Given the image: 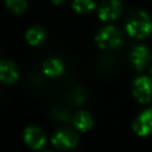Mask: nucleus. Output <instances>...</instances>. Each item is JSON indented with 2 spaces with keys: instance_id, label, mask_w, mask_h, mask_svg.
Instances as JSON below:
<instances>
[{
  "instance_id": "nucleus-6",
  "label": "nucleus",
  "mask_w": 152,
  "mask_h": 152,
  "mask_svg": "<svg viewBox=\"0 0 152 152\" xmlns=\"http://www.w3.org/2000/svg\"><path fill=\"white\" fill-rule=\"evenodd\" d=\"M24 141L32 150H40L46 142V137L39 127L28 126L24 131Z\"/></svg>"
},
{
  "instance_id": "nucleus-12",
  "label": "nucleus",
  "mask_w": 152,
  "mask_h": 152,
  "mask_svg": "<svg viewBox=\"0 0 152 152\" xmlns=\"http://www.w3.org/2000/svg\"><path fill=\"white\" fill-rule=\"evenodd\" d=\"M25 38H26V42L30 45H33L34 46V45L40 44L44 40L45 32H44V30L40 26H33V27H31V28H28L26 31Z\"/></svg>"
},
{
  "instance_id": "nucleus-11",
  "label": "nucleus",
  "mask_w": 152,
  "mask_h": 152,
  "mask_svg": "<svg viewBox=\"0 0 152 152\" xmlns=\"http://www.w3.org/2000/svg\"><path fill=\"white\" fill-rule=\"evenodd\" d=\"M94 125L93 118L88 112H80L74 116V126L80 132L89 131Z\"/></svg>"
},
{
  "instance_id": "nucleus-1",
  "label": "nucleus",
  "mask_w": 152,
  "mask_h": 152,
  "mask_svg": "<svg viewBox=\"0 0 152 152\" xmlns=\"http://www.w3.org/2000/svg\"><path fill=\"white\" fill-rule=\"evenodd\" d=\"M125 28L129 37L142 39L152 32V20L145 11H134L129 14Z\"/></svg>"
},
{
  "instance_id": "nucleus-13",
  "label": "nucleus",
  "mask_w": 152,
  "mask_h": 152,
  "mask_svg": "<svg viewBox=\"0 0 152 152\" xmlns=\"http://www.w3.org/2000/svg\"><path fill=\"white\" fill-rule=\"evenodd\" d=\"M72 8L78 14H86L95 8V2L93 0H74Z\"/></svg>"
},
{
  "instance_id": "nucleus-8",
  "label": "nucleus",
  "mask_w": 152,
  "mask_h": 152,
  "mask_svg": "<svg viewBox=\"0 0 152 152\" xmlns=\"http://www.w3.org/2000/svg\"><path fill=\"white\" fill-rule=\"evenodd\" d=\"M151 61V53L150 50L144 46V45H138L133 49V51L131 52V62L133 64V66L138 70L141 71L144 70L148 63Z\"/></svg>"
},
{
  "instance_id": "nucleus-9",
  "label": "nucleus",
  "mask_w": 152,
  "mask_h": 152,
  "mask_svg": "<svg viewBox=\"0 0 152 152\" xmlns=\"http://www.w3.org/2000/svg\"><path fill=\"white\" fill-rule=\"evenodd\" d=\"M0 78L4 83L12 84L15 83L19 78V71L17 66L8 61H2L0 63Z\"/></svg>"
},
{
  "instance_id": "nucleus-15",
  "label": "nucleus",
  "mask_w": 152,
  "mask_h": 152,
  "mask_svg": "<svg viewBox=\"0 0 152 152\" xmlns=\"http://www.w3.org/2000/svg\"><path fill=\"white\" fill-rule=\"evenodd\" d=\"M51 1H52L55 5H61V4H63L65 0H51Z\"/></svg>"
},
{
  "instance_id": "nucleus-14",
  "label": "nucleus",
  "mask_w": 152,
  "mask_h": 152,
  "mask_svg": "<svg viewBox=\"0 0 152 152\" xmlns=\"http://www.w3.org/2000/svg\"><path fill=\"white\" fill-rule=\"evenodd\" d=\"M6 7L15 14H21L26 11L27 2L26 0H6Z\"/></svg>"
},
{
  "instance_id": "nucleus-17",
  "label": "nucleus",
  "mask_w": 152,
  "mask_h": 152,
  "mask_svg": "<svg viewBox=\"0 0 152 152\" xmlns=\"http://www.w3.org/2000/svg\"><path fill=\"white\" fill-rule=\"evenodd\" d=\"M151 72H152V69H151Z\"/></svg>"
},
{
  "instance_id": "nucleus-4",
  "label": "nucleus",
  "mask_w": 152,
  "mask_h": 152,
  "mask_svg": "<svg viewBox=\"0 0 152 152\" xmlns=\"http://www.w3.org/2000/svg\"><path fill=\"white\" fill-rule=\"evenodd\" d=\"M132 94L138 102L148 103L152 99V80L147 76L137 77L132 86Z\"/></svg>"
},
{
  "instance_id": "nucleus-16",
  "label": "nucleus",
  "mask_w": 152,
  "mask_h": 152,
  "mask_svg": "<svg viewBox=\"0 0 152 152\" xmlns=\"http://www.w3.org/2000/svg\"><path fill=\"white\" fill-rule=\"evenodd\" d=\"M46 152H51V151H46Z\"/></svg>"
},
{
  "instance_id": "nucleus-10",
  "label": "nucleus",
  "mask_w": 152,
  "mask_h": 152,
  "mask_svg": "<svg viewBox=\"0 0 152 152\" xmlns=\"http://www.w3.org/2000/svg\"><path fill=\"white\" fill-rule=\"evenodd\" d=\"M64 65L58 58H49L43 64V72L49 77H58L63 74Z\"/></svg>"
},
{
  "instance_id": "nucleus-2",
  "label": "nucleus",
  "mask_w": 152,
  "mask_h": 152,
  "mask_svg": "<svg viewBox=\"0 0 152 152\" xmlns=\"http://www.w3.org/2000/svg\"><path fill=\"white\" fill-rule=\"evenodd\" d=\"M122 37L120 31L114 26H104L96 34V43L101 49H115L121 45Z\"/></svg>"
},
{
  "instance_id": "nucleus-7",
  "label": "nucleus",
  "mask_w": 152,
  "mask_h": 152,
  "mask_svg": "<svg viewBox=\"0 0 152 152\" xmlns=\"http://www.w3.org/2000/svg\"><path fill=\"white\" fill-rule=\"evenodd\" d=\"M121 13L120 0H104L99 7V18L103 21H112L116 19Z\"/></svg>"
},
{
  "instance_id": "nucleus-5",
  "label": "nucleus",
  "mask_w": 152,
  "mask_h": 152,
  "mask_svg": "<svg viewBox=\"0 0 152 152\" xmlns=\"http://www.w3.org/2000/svg\"><path fill=\"white\" fill-rule=\"evenodd\" d=\"M133 131L139 137H147L152 133V108L141 112L133 121Z\"/></svg>"
},
{
  "instance_id": "nucleus-3",
  "label": "nucleus",
  "mask_w": 152,
  "mask_h": 152,
  "mask_svg": "<svg viewBox=\"0 0 152 152\" xmlns=\"http://www.w3.org/2000/svg\"><path fill=\"white\" fill-rule=\"evenodd\" d=\"M51 142L58 150L70 151L77 146L78 137L76 135V133L68 128H61L53 133V135L51 137Z\"/></svg>"
}]
</instances>
